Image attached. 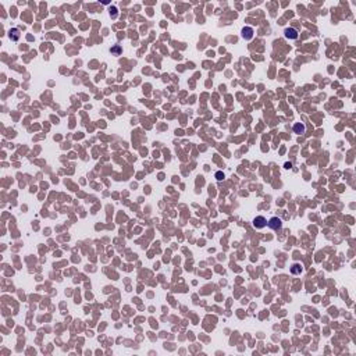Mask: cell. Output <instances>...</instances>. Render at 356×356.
Wrapping results in <instances>:
<instances>
[{"mask_svg":"<svg viewBox=\"0 0 356 356\" xmlns=\"http://www.w3.org/2000/svg\"><path fill=\"white\" fill-rule=\"evenodd\" d=\"M267 225H269L271 230H280L281 225H283V221L278 217H271V219L267 221Z\"/></svg>","mask_w":356,"mask_h":356,"instance_id":"cell-1","label":"cell"},{"mask_svg":"<svg viewBox=\"0 0 356 356\" xmlns=\"http://www.w3.org/2000/svg\"><path fill=\"white\" fill-rule=\"evenodd\" d=\"M253 225H255L256 228H263V227L267 225V220H266L264 217L259 216V217H256V219L253 220Z\"/></svg>","mask_w":356,"mask_h":356,"instance_id":"cell-2","label":"cell"},{"mask_svg":"<svg viewBox=\"0 0 356 356\" xmlns=\"http://www.w3.org/2000/svg\"><path fill=\"white\" fill-rule=\"evenodd\" d=\"M284 33H285V38H288V39H296L298 38V32L294 28H287L284 31Z\"/></svg>","mask_w":356,"mask_h":356,"instance_id":"cell-3","label":"cell"},{"mask_svg":"<svg viewBox=\"0 0 356 356\" xmlns=\"http://www.w3.org/2000/svg\"><path fill=\"white\" fill-rule=\"evenodd\" d=\"M9 36H10V39H11V41H18V38H20V31L17 29V28H13V29H10Z\"/></svg>","mask_w":356,"mask_h":356,"instance_id":"cell-4","label":"cell"},{"mask_svg":"<svg viewBox=\"0 0 356 356\" xmlns=\"http://www.w3.org/2000/svg\"><path fill=\"white\" fill-rule=\"evenodd\" d=\"M294 132L299 134V135H301V134H303V132H305V125H303L302 123L295 124V125H294Z\"/></svg>","mask_w":356,"mask_h":356,"instance_id":"cell-5","label":"cell"},{"mask_svg":"<svg viewBox=\"0 0 356 356\" xmlns=\"http://www.w3.org/2000/svg\"><path fill=\"white\" fill-rule=\"evenodd\" d=\"M243 33H242V36L243 38H246V39H251L252 38V29L251 28H243Z\"/></svg>","mask_w":356,"mask_h":356,"instance_id":"cell-6","label":"cell"},{"mask_svg":"<svg viewBox=\"0 0 356 356\" xmlns=\"http://www.w3.org/2000/svg\"><path fill=\"white\" fill-rule=\"evenodd\" d=\"M291 271H292L294 274H299V273H302V266H299V264H294V266H292V269H291Z\"/></svg>","mask_w":356,"mask_h":356,"instance_id":"cell-7","label":"cell"},{"mask_svg":"<svg viewBox=\"0 0 356 356\" xmlns=\"http://www.w3.org/2000/svg\"><path fill=\"white\" fill-rule=\"evenodd\" d=\"M224 178V174L221 175V173H217V179H223Z\"/></svg>","mask_w":356,"mask_h":356,"instance_id":"cell-8","label":"cell"}]
</instances>
